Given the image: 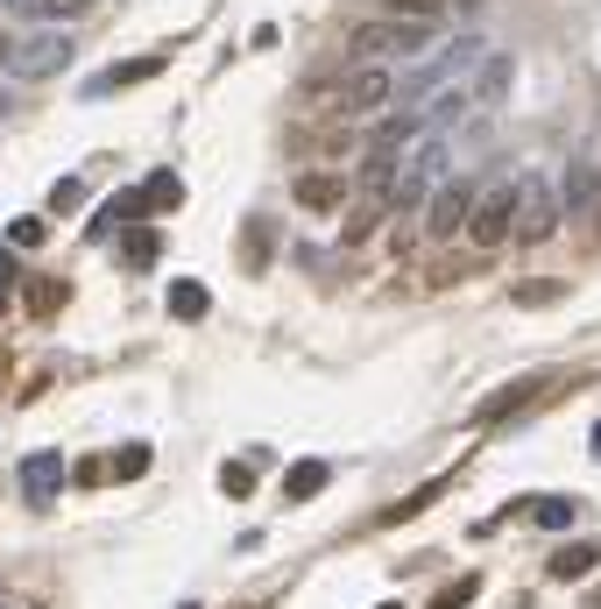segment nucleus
Listing matches in <instances>:
<instances>
[{
  "mask_svg": "<svg viewBox=\"0 0 601 609\" xmlns=\"http://www.w3.org/2000/svg\"><path fill=\"white\" fill-rule=\"evenodd\" d=\"M220 489H227L234 503H240V496H255V468H248V460H227V468H220Z\"/></svg>",
  "mask_w": 601,
  "mask_h": 609,
  "instance_id": "nucleus-23",
  "label": "nucleus"
},
{
  "mask_svg": "<svg viewBox=\"0 0 601 609\" xmlns=\"http://www.w3.org/2000/svg\"><path fill=\"white\" fill-rule=\"evenodd\" d=\"M439 489H446V475H439V482H417L403 503H389V511H382V525H411V517L425 511V503H439Z\"/></svg>",
  "mask_w": 601,
  "mask_h": 609,
  "instance_id": "nucleus-19",
  "label": "nucleus"
},
{
  "mask_svg": "<svg viewBox=\"0 0 601 609\" xmlns=\"http://www.w3.org/2000/svg\"><path fill=\"white\" fill-rule=\"evenodd\" d=\"M382 14H403V22H439V0H382Z\"/></svg>",
  "mask_w": 601,
  "mask_h": 609,
  "instance_id": "nucleus-25",
  "label": "nucleus"
},
{
  "mask_svg": "<svg viewBox=\"0 0 601 609\" xmlns=\"http://www.w3.org/2000/svg\"><path fill=\"white\" fill-rule=\"evenodd\" d=\"M481 93H509V57H488V79H481Z\"/></svg>",
  "mask_w": 601,
  "mask_h": 609,
  "instance_id": "nucleus-28",
  "label": "nucleus"
},
{
  "mask_svg": "<svg viewBox=\"0 0 601 609\" xmlns=\"http://www.w3.org/2000/svg\"><path fill=\"white\" fill-rule=\"evenodd\" d=\"M594 560H601V546L594 539H574V546H559V553H552V582H574V574H588L594 567Z\"/></svg>",
  "mask_w": 601,
  "mask_h": 609,
  "instance_id": "nucleus-15",
  "label": "nucleus"
},
{
  "mask_svg": "<svg viewBox=\"0 0 601 609\" xmlns=\"http://www.w3.org/2000/svg\"><path fill=\"white\" fill-rule=\"evenodd\" d=\"M43 234H50V227H43V220H36V213H22V220H8V248H43Z\"/></svg>",
  "mask_w": 601,
  "mask_h": 609,
  "instance_id": "nucleus-22",
  "label": "nucleus"
},
{
  "mask_svg": "<svg viewBox=\"0 0 601 609\" xmlns=\"http://www.w3.org/2000/svg\"><path fill=\"white\" fill-rule=\"evenodd\" d=\"M14 284V248H0V291Z\"/></svg>",
  "mask_w": 601,
  "mask_h": 609,
  "instance_id": "nucleus-32",
  "label": "nucleus"
},
{
  "mask_svg": "<svg viewBox=\"0 0 601 609\" xmlns=\"http://www.w3.org/2000/svg\"><path fill=\"white\" fill-rule=\"evenodd\" d=\"M185 609H191V602H185Z\"/></svg>",
  "mask_w": 601,
  "mask_h": 609,
  "instance_id": "nucleus-38",
  "label": "nucleus"
},
{
  "mask_svg": "<svg viewBox=\"0 0 601 609\" xmlns=\"http://www.w3.org/2000/svg\"><path fill=\"white\" fill-rule=\"evenodd\" d=\"M319 93H326V114H333V121H361V114H382V99L397 93V85H389L382 65H354V71H340L333 85H319Z\"/></svg>",
  "mask_w": 601,
  "mask_h": 609,
  "instance_id": "nucleus-2",
  "label": "nucleus"
},
{
  "mask_svg": "<svg viewBox=\"0 0 601 609\" xmlns=\"http://www.w3.org/2000/svg\"><path fill=\"white\" fill-rule=\"evenodd\" d=\"M594 609H601V596H594Z\"/></svg>",
  "mask_w": 601,
  "mask_h": 609,
  "instance_id": "nucleus-37",
  "label": "nucleus"
},
{
  "mask_svg": "<svg viewBox=\"0 0 601 609\" xmlns=\"http://www.w3.org/2000/svg\"><path fill=\"white\" fill-rule=\"evenodd\" d=\"M163 256V234L149 227V220H134V227H120V262L128 270H149V262Z\"/></svg>",
  "mask_w": 601,
  "mask_h": 609,
  "instance_id": "nucleus-13",
  "label": "nucleus"
},
{
  "mask_svg": "<svg viewBox=\"0 0 601 609\" xmlns=\"http://www.w3.org/2000/svg\"><path fill=\"white\" fill-rule=\"evenodd\" d=\"M382 609H397V602H382Z\"/></svg>",
  "mask_w": 601,
  "mask_h": 609,
  "instance_id": "nucleus-35",
  "label": "nucleus"
},
{
  "mask_svg": "<svg viewBox=\"0 0 601 609\" xmlns=\"http://www.w3.org/2000/svg\"><path fill=\"white\" fill-rule=\"evenodd\" d=\"M517 199H523V177H503L495 191H481V206H474V220H468V242L474 248L517 242Z\"/></svg>",
  "mask_w": 601,
  "mask_h": 609,
  "instance_id": "nucleus-3",
  "label": "nucleus"
},
{
  "mask_svg": "<svg viewBox=\"0 0 601 609\" xmlns=\"http://www.w3.org/2000/svg\"><path fill=\"white\" fill-rule=\"evenodd\" d=\"M594 227H601V213H594Z\"/></svg>",
  "mask_w": 601,
  "mask_h": 609,
  "instance_id": "nucleus-36",
  "label": "nucleus"
},
{
  "mask_svg": "<svg viewBox=\"0 0 601 609\" xmlns=\"http://www.w3.org/2000/svg\"><path fill=\"white\" fill-rule=\"evenodd\" d=\"M85 8H93V0H36L28 14H43V22H79Z\"/></svg>",
  "mask_w": 601,
  "mask_h": 609,
  "instance_id": "nucleus-26",
  "label": "nucleus"
},
{
  "mask_svg": "<svg viewBox=\"0 0 601 609\" xmlns=\"http://www.w3.org/2000/svg\"><path fill=\"white\" fill-rule=\"evenodd\" d=\"M594 454H601V425H594Z\"/></svg>",
  "mask_w": 601,
  "mask_h": 609,
  "instance_id": "nucleus-34",
  "label": "nucleus"
},
{
  "mask_svg": "<svg viewBox=\"0 0 601 609\" xmlns=\"http://www.w3.org/2000/svg\"><path fill=\"white\" fill-rule=\"evenodd\" d=\"M142 475H149V447L134 440V447H120V454H114V482H142Z\"/></svg>",
  "mask_w": 601,
  "mask_h": 609,
  "instance_id": "nucleus-21",
  "label": "nucleus"
},
{
  "mask_svg": "<svg viewBox=\"0 0 601 609\" xmlns=\"http://www.w3.org/2000/svg\"><path fill=\"white\" fill-rule=\"evenodd\" d=\"M538 390H545V376H517V383H503V390H488V405H481L474 419H517Z\"/></svg>",
  "mask_w": 601,
  "mask_h": 609,
  "instance_id": "nucleus-12",
  "label": "nucleus"
},
{
  "mask_svg": "<svg viewBox=\"0 0 601 609\" xmlns=\"http://www.w3.org/2000/svg\"><path fill=\"white\" fill-rule=\"evenodd\" d=\"M559 220H566V199L552 191V177L545 171H523V199H517V242H552L559 234Z\"/></svg>",
  "mask_w": 601,
  "mask_h": 609,
  "instance_id": "nucleus-4",
  "label": "nucleus"
},
{
  "mask_svg": "<svg viewBox=\"0 0 601 609\" xmlns=\"http://www.w3.org/2000/svg\"><path fill=\"white\" fill-rule=\"evenodd\" d=\"M574 511H580L574 496H523V503H509L503 517H531V525H545V531H566V525H574Z\"/></svg>",
  "mask_w": 601,
  "mask_h": 609,
  "instance_id": "nucleus-11",
  "label": "nucleus"
},
{
  "mask_svg": "<svg viewBox=\"0 0 601 609\" xmlns=\"http://www.w3.org/2000/svg\"><path fill=\"white\" fill-rule=\"evenodd\" d=\"M382 213H389V199H382V191H368V199H361L354 213H347V227H340V242H368V234L382 227Z\"/></svg>",
  "mask_w": 601,
  "mask_h": 609,
  "instance_id": "nucleus-16",
  "label": "nucleus"
},
{
  "mask_svg": "<svg viewBox=\"0 0 601 609\" xmlns=\"http://www.w3.org/2000/svg\"><path fill=\"white\" fill-rule=\"evenodd\" d=\"M134 191H142V206H149V213H177V206H185V185H177L170 171H156L149 185H134Z\"/></svg>",
  "mask_w": 601,
  "mask_h": 609,
  "instance_id": "nucleus-17",
  "label": "nucleus"
},
{
  "mask_svg": "<svg viewBox=\"0 0 601 609\" xmlns=\"http://www.w3.org/2000/svg\"><path fill=\"white\" fill-rule=\"evenodd\" d=\"M559 298H566L559 277H523L517 284V305H559Z\"/></svg>",
  "mask_w": 601,
  "mask_h": 609,
  "instance_id": "nucleus-20",
  "label": "nucleus"
},
{
  "mask_svg": "<svg viewBox=\"0 0 601 609\" xmlns=\"http://www.w3.org/2000/svg\"><path fill=\"white\" fill-rule=\"evenodd\" d=\"M460 107H468V99H460V93H446V99H439V107H425V128H439V121H453V114H460Z\"/></svg>",
  "mask_w": 601,
  "mask_h": 609,
  "instance_id": "nucleus-30",
  "label": "nucleus"
},
{
  "mask_svg": "<svg viewBox=\"0 0 601 609\" xmlns=\"http://www.w3.org/2000/svg\"><path fill=\"white\" fill-rule=\"evenodd\" d=\"M205 305H213V298H205L199 277H177V284H170V319H205Z\"/></svg>",
  "mask_w": 601,
  "mask_h": 609,
  "instance_id": "nucleus-18",
  "label": "nucleus"
},
{
  "mask_svg": "<svg viewBox=\"0 0 601 609\" xmlns=\"http://www.w3.org/2000/svg\"><path fill=\"white\" fill-rule=\"evenodd\" d=\"M71 206H85V177H64V185H57V213H71Z\"/></svg>",
  "mask_w": 601,
  "mask_h": 609,
  "instance_id": "nucleus-29",
  "label": "nucleus"
},
{
  "mask_svg": "<svg viewBox=\"0 0 601 609\" xmlns=\"http://www.w3.org/2000/svg\"><path fill=\"white\" fill-rule=\"evenodd\" d=\"M57 291H64V284H36V298H28V312H57Z\"/></svg>",
  "mask_w": 601,
  "mask_h": 609,
  "instance_id": "nucleus-31",
  "label": "nucleus"
},
{
  "mask_svg": "<svg viewBox=\"0 0 601 609\" xmlns=\"http://www.w3.org/2000/svg\"><path fill=\"white\" fill-rule=\"evenodd\" d=\"M297 206L305 213H340L347 206V191H354V177H340V171H297Z\"/></svg>",
  "mask_w": 601,
  "mask_h": 609,
  "instance_id": "nucleus-6",
  "label": "nucleus"
},
{
  "mask_svg": "<svg viewBox=\"0 0 601 609\" xmlns=\"http://www.w3.org/2000/svg\"><path fill=\"white\" fill-rule=\"evenodd\" d=\"M474 596H481V582H474V574H460L453 588H439V596H432V609H468Z\"/></svg>",
  "mask_w": 601,
  "mask_h": 609,
  "instance_id": "nucleus-24",
  "label": "nucleus"
},
{
  "mask_svg": "<svg viewBox=\"0 0 601 609\" xmlns=\"http://www.w3.org/2000/svg\"><path fill=\"white\" fill-rule=\"evenodd\" d=\"M156 71H163V57H128V65L99 71V79H85V99H99V93H128V85L156 79Z\"/></svg>",
  "mask_w": 601,
  "mask_h": 609,
  "instance_id": "nucleus-10",
  "label": "nucleus"
},
{
  "mask_svg": "<svg viewBox=\"0 0 601 609\" xmlns=\"http://www.w3.org/2000/svg\"><path fill=\"white\" fill-rule=\"evenodd\" d=\"M559 199H566V213H601V163H594V150H574Z\"/></svg>",
  "mask_w": 601,
  "mask_h": 609,
  "instance_id": "nucleus-7",
  "label": "nucleus"
},
{
  "mask_svg": "<svg viewBox=\"0 0 601 609\" xmlns=\"http://www.w3.org/2000/svg\"><path fill=\"white\" fill-rule=\"evenodd\" d=\"M326 482H333V460H297V468L283 475V496H291V503H305V496H319Z\"/></svg>",
  "mask_w": 601,
  "mask_h": 609,
  "instance_id": "nucleus-14",
  "label": "nucleus"
},
{
  "mask_svg": "<svg viewBox=\"0 0 601 609\" xmlns=\"http://www.w3.org/2000/svg\"><path fill=\"white\" fill-rule=\"evenodd\" d=\"M71 482H85V489L114 482V460H79V468H71Z\"/></svg>",
  "mask_w": 601,
  "mask_h": 609,
  "instance_id": "nucleus-27",
  "label": "nucleus"
},
{
  "mask_svg": "<svg viewBox=\"0 0 601 609\" xmlns=\"http://www.w3.org/2000/svg\"><path fill=\"white\" fill-rule=\"evenodd\" d=\"M474 206H481V185H474V177H439V191L425 199V234H432V242H453V234H468Z\"/></svg>",
  "mask_w": 601,
  "mask_h": 609,
  "instance_id": "nucleus-5",
  "label": "nucleus"
},
{
  "mask_svg": "<svg viewBox=\"0 0 601 609\" xmlns=\"http://www.w3.org/2000/svg\"><path fill=\"white\" fill-rule=\"evenodd\" d=\"M71 65V36H36V43H22L14 50V79H50V71H64Z\"/></svg>",
  "mask_w": 601,
  "mask_h": 609,
  "instance_id": "nucleus-8",
  "label": "nucleus"
},
{
  "mask_svg": "<svg viewBox=\"0 0 601 609\" xmlns=\"http://www.w3.org/2000/svg\"><path fill=\"white\" fill-rule=\"evenodd\" d=\"M57 489H64V454H28L22 460V496L36 503V511H50Z\"/></svg>",
  "mask_w": 601,
  "mask_h": 609,
  "instance_id": "nucleus-9",
  "label": "nucleus"
},
{
  "mask_svg": "<svg viewBox=\"0 0 601 609\" xmlns=\"http://www.w3.org/2000/svg\"><path fill=\"white\" fill-rule=\"evenodd\" d=\"M0 65H14V43H8V28H0Z\"/></svg>",
  "mask_w": 601,
  "mask_h": 609,
  "instance_id": "nucleus-33",
  "label": "nucleus"
},
{
  "mask_svg": "<svg viewBox=\"0 0 601 609\" xmlns=\"http://www.w3.org/2000/svg\"><path fill=\"white\" fill-rule=\"evenodd\" d=\"M439 22H403V14H368V22L347 36L354 65H403V57H425Z\"/></svg>",
  "mask_w": 601,
  "mask_h": 609,
  "instance_id": "nucleus-1",
  "label": "nucleus"
}]
</instances>
